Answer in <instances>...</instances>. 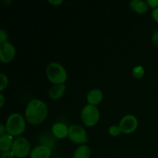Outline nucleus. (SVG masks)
<instances>
[{
  "mask_svg": "<svg viewBox=\"0 0 158 158\" xmlns=\"http://www.w3.org/2000/svg\"><path fill=\"white\" fill-rule=\"evenodd\" d=\"M47 115V105L38 99H34L29 101L25 112L26 120L32 125H39L42 123L46 120Z\"/></svg>",
  "mask_w": 158,
  "mask_h": 158,
  "instance_id": "nucleus-1",
  "label": "nucleus"
},
{
  "mask_svg": "<svg viewBox=\"0 0 158 158\" xmlns=\"http://www.w3.org/2000/svg\"><path fill=\"white\" fill-rule=\"evenodd\" d=\"M6 132L12 137L21 135L26 130L25 119L21 114L14 113L10 114L6 120Z\"/></svg>",
  "mask_w": 158,
  "mask_h": 158,
  "instance_id": "nucleus-2",
  "label": "nucleus"
},
{
  "mask_svg": "<svg viewBox=\"0 0 158 158\" xmlns=\"http://www.w3.org/2000/svg\"><path fill=\"white\" fill-rule=\"evenodd\" d=\"M47 79L54 85L64 84L67 79V73L66 69L58 63H49L46 70Z\"/></svg>",
  "mask_w": 158,
  "mask_h": 158,
  "instance_id": "nucleus-3",
  "label": "nucleus"
},
{
  "mask_svg": "<svg viewBox=\"0 0 158 158\" xmlns=\"http://www.w3.org/2000/svg\"><path fill=\"white\" fill-rule=\"evenodd\" d=\"M80 118L86 127H94L100 120V111L96 106L87 104L82 110Z\"/></svg>",
  "mask_w": 158,
  "mask_h": 158,
  "instance_id": "nucleus-4",
  "label": "nucleus"
},
{
  "mask_svg": "<svg viewBox=\"0 0 158 158\" xmlns=\"http://www.w3.org/2000/svg\"><path fill=\"white\" fill-rule=\"evenodd\" d=\"M11 151L15 157L23 158L27 157L31 153V144L25 137H18L14 140Z\"/></svg>",
  "mask_w": 158,
  "mask_h": 158,
  "instance_id": "nucleus-5",
  "label": "nucleus"
},
{
  "mask_svg": "<svg viewBox=\"0 0 158 158\" xmlns=\"http://www.w3.org/2000/svg\"><path fill=\"white\" fill-rule=\"evenodd\" d=\"M69 138L75 143H83L87 141V135L84 128L78 124H74L69 128Z\"/></svg>",
  "mask_w": 158,
  "mask_h": 158,
  "instance_id": "nucleus-6",
  "label": "nucleus"
},
{
  "mask_svg": "<svg viewBox=\"0 0 158 158\" xmlns=\"http://www.w3.org/2000/svg\"><path fill=\"white\" fill-rule=\"evenodd\" d=\"M119 127L123 134H131L137 130L138 127V120L135 116L128 114L120 120Z\"/></svg>",
  "mask_w": 158,
  "mask_h": 158,
  "instance_id": "nucleus-7",
  "label": "nucleus"
},
{
  "mask_svg": "<svg viewBox=\"0 0 158 158\" xmlns=\"http://www.w3.org/2000/svg\"><path fill=\"white\" fill-rule=\"evenodd\" d=\"M15 55V46L9 42L0 45V60L3 63H9L14 59Z\"/></svg>",
  "mask_w": 158,
  "mask_h": 158,
  "instance_id": "nucleus-8",
  "label": "nucleus"
},
{
  "mask_svg": "<svg viewBox=\"0 0 158 158\" xmlns=\"http://www.w3.org/2000/svg\"><path fill=\"white\" fill-rule=\"evenodd\" d=\"M52 154V150L46 145L36 146L31 151L30 158H49Z\"/></svg>",
  "mask_w": 158,
  "mask_h": 158,
  "instance_id": "nucleus-9",
  "label": "nucleus"
},
{
  "mask_svg": "<svg viewBox=\"0 0 158 158\" xmlns=\"http://www.w3.org/2000/svg\"><path fill=\"white\" fill-rule=\"evenodd\" d=\"M69 128L66 124L56 123L52 127V133L58 139H64L69 136Z\"/></svg>",
  "mask_w": 158,
  "mask_h": 158,
  "instance_id": "nucleus-10",
  "label": "nucleus"
},
{
  "mask_svg": "<svg viewBox=\"0 0 158 158\" xmlns=\"http://www.w3.org/2000/svg\"><path fill=\"white\" fill-rule=\"evenodd\" d=\"M103 99V94L100 89H94L88 93L86 96V100H87L88 104L97 106L99 103L102 102Z\"/></svg>",
  "mask_w": 158,
  "mask_h": 158,
  "instance_id": "nucleus-11",
  "label": "nucleus"
},
{
  "mask_svg": "<svg viewBox=\"0 0 158 158\" xmlns=\"http://www.w3.org/2000/svg\"><path fill=\"white\" fill-rule=\"evenodd\" d=\"M130 6L131 9L137 14L146 13L150 7L147 1L143 0H132L130 2Z\"/></svg>",
  "mask_w": 158,
  "mask_h": 158,
  "instance_id": "nucleus-12",
  "label": "nucleus"
},
{
  "mask_svg": "<svg viewBox=\"0 0 158 158\" xmlns=\"http://www.w3.org/2000/svg\"><path fill=\"white\" fill-rule=\"evenodd\" d=\"M65 91H66V86H65V84L54 85V86H52L49 89V97L53 100H60L64 95Z\"/></svg>",
  "mask_w": 158,
  "mask_h": 158,
  "instance_id": "nucleus-13",
  "label": "nucleus"
},
{
  "mask_svg": "<svg viewBox=\"0 0 158 158\" xmlns=\"http://www.w3.org/2000/svg\"><path fill=\"white\" fill-rule=\"evenodd\" d=\"M13 137L9 134H6L0 137V151L1 152L11 151L13 144Z\"/></svg>",
  "mask_w": 158,
  "mask_h": 158,
  "instance_id": "nucleus-14",
  "label": "nucleus"
},
{
  "mask_svg": "<svg viewBox=\"0 0 158 158\" xmlns=\"http://www.w3.org/2000/svg\"><path fill=\"white\" fill-rule=\"evenodd\" d=\"M91 151L86 145H80L76 149L73 158H89Z\"/></svg>",
  "mask_w": 158,
  "mask_h": 158,
  "instance_id": "nucleus-15",
  "label": "nucleus"
},
{
  "mask_svg": "<svg viewBox=\"0 0 158 158\" xmlns=\"http://www.w3.org/2000/svg\"><path fill=\"white\" fill-rule=\"evenodd\" d=\"M133 76L137 79H141L144 75V69L142 66H136L133 69Z\"/></svg>",
  "mask_w": 158,
  "mask_h": 158,
  "instance_id": "nucleus-16",
  "label": "nucleus"
},
{
  "mask_svg": "<svg viewBox=\"0 0 158 158\" xmlns=\"http://www.w3.org/2000/svg\"><path fill=\"white\" fill-rule=\"evenodd\" d=\"M8 83H9L8 77H6V75H5L3 73H0V90H4V89L7 87Z\"/></svg>",
  "mask_w": 158,
  "mask_h": 158,
  "instance_id": "nucleus-17",
  "label": "nucleus"
},
{
  "mask_svg": "<svg viewBox=\"0 0 158 158\" xmlns=\"http://www.w3.org/2000/svg\"><path fill=\"white\" fill-rule=\"evenodd\" d=\"M121 133V131H120V128L119 127V125H114V126H111L109 128V134L110 135L113 136V137H117L119 136Z\"/></svg>",
  "mask_w": 158,
  "mask_h": 158,
  "instance_id": "nucleus-18",
  "label": "nucleus"
},
{
  "mask_svg": "<svg viewBox=\"0 0 158 158\" xmlns=\"http://www.w3.org/2000/svg\"><path fill=\"white\" fill-rule=\"evenodd\" d=\"M8 39H9V35H8L7 32L5 29H0V43H3L8 42Z\"/></svg>",
  "mask_w": 158,
  "mask_h": 158,
  "instance_id": "nucleus-19",
  "label": "nucleus"
},
{
  "mask_svg": "<svg viewBox=\"0 0 158 158\" xmlns=\"http://www.w3.org/2000/svg\"><path fill=\"white\" fill-rule=\"evenodd\" d=\"M15 157L14 154L12 153V151H5V152H2L1 157L0 158H13Z\"/></svg>",
  "mask_w": 158,
  "mask_h": 158,
  "instance_id": "nucleus-20",
  "label": "nucleus"
},
{
  "mask_svg": "<svg viewBox=\"0 0 158 158\" xmlns=\"http://www.w3.org/2000/svg\"><path fill=\"white\" fill-rule=\"evenodd\" d=\"M147 2L148 3L150 7L153 8L154 9L158 7V0H148Z\"/></svg>",
  "mask_w": 158,
  "mask_h": 158,
  "instance_id": "nucleus-21",
  "label": "nucleus"
},
{
  "mask_svg": "<svg viewBox=\"0 0 158 158\" xmlns=\"http://www.w3.org/2000/svg\"><path fill=\"white\" fill-rule=\"evenodd\" d=\"M152 41L156 46H158V30L155 31L154 33L153 34V36H152Z\"/></svg>",
  "mask_w": 158,
  "mask_h": 158,
  "instance_id": "nucleus-22",
  "label": "nucleus"
},
{
  "mask_svg": "<svg viewBox=\"0 0 158 158\" xmlns=\"http://www.w3.org/2000/svg\"><path fill=\"white\" fill-rule=\"evenodd\" d=\"M152 17L154 21H156L158 23V7L152 11Z\"/></svg>",
  "mask_w": 158,
  "mask_h": 158,
  "instance_id": "nucleus-23",
  "label": "nucleus"
},
{
  "mask_svg": "<svg viewBox=\"0 0 158 158\" xmlns=\"http://www.w3.org/2000/svg\"><path fill=\"white\" fill-rule=\"evenodd\" d=\"M6 127L3 123L0 124V136H3L6 134Z\"/></svg>",
  "mask_w": 158,
  "mask_h": 158,
  "instance_id": "nucleus-24",
  "label": "nucleus"
},
{
  "mask_svg": "<svg viewBox=\"0 0 158 158\" xmlns=\"http://www.w3.org/2000/svg\"><path fill=\"white\" fill-rule=\"evenodd\" d=\"M48 2L53 6H58V5L63 3V0H48Z\"/></svg>",
  "mask_w": 158,
  "mask_h": 158,
  "instance_id": "nucleus-25",
  "label": "nucleus"
},
{
  "mask_svg": "<svg viewBox=\"0 0 158 158\" xmlns=\"http://www.w3.org/2000/svg\"><path fill=\"white\" fill-rule=\"evenodd\" d=\"M0 101H1V103H0V107L2 108L3 106H4V103H5V97L2 94H0Z\"/></svg>",
  "mask_w": 158,
  "mask_h": 158,
  "instance_id": "nucleus-26",
  "label": "nucleus"
}]
</instances>
